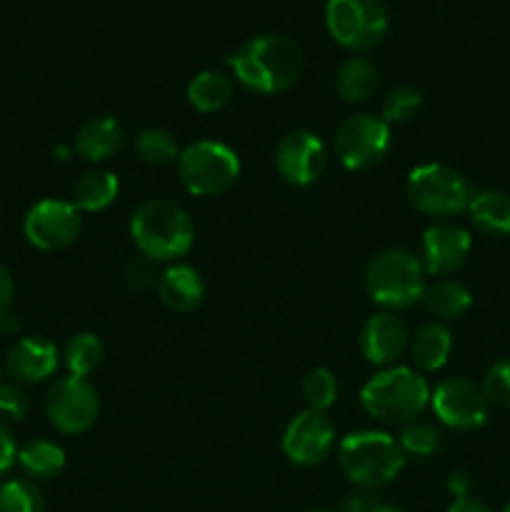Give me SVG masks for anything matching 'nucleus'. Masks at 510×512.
Returning a JSON list of instances; mask_svg holds the SVG:
<instances>
[{
    "label": "nucleus",
    "mask_w": 510,
    "mask_h": 512,
    "mask_svg": "<svg viewBox=\"0 0 510 512\" xmlns=\"http://www.w3.org/2000/svg\"><path fill=\"white\" fill-rule=\"evenodd\" d=\"M135 155L140 163L153 165V168H163L178 160L180 148L175 143L173 135L163 128H145L135 138Z\"/></svg>",
    "instance_id": "28"
},
{
    "label": "nucleus",
    "mask_w": 510,
    "mask_h": 512,
    "mask_svg": "<svg viewBox=\"0 0 510 512\" xmlns=\"http://www.w3.org/2000/svg\"><path fill=\"white\" fill-rule=\"evenodd\" d=\"M155 283H158V278H155V260L140 255V258L130 260V263L125 265V285H128L133 293H143V290L153 288Z\"/></svg>",
    "instance_id": "35"
},
{
    "label": "nucleus",
    "mask_w": 510,
    "mask_h": 512,
    "mask_svg": "<svg viewBox=\"0 0 510 512\" xmlns=\"http://www.w3.org/2000/svg\"><path fill=\"white\" fill-rule=\"evenodd\" d=\"M303 400L308 410L325 413L338 400V380L328 368H313L303 378Z\"/></svg>",
    "instance_id": "32"
},
{
    "label": "nucleus",
    "mask_w": 510,
    "mask_h": 512,
    "mask_svg": "<svg viewBox=\"0 0 510 512\" xmlns=\"http://www.w3.org/2000/svg\"><path fill=\"white\" fill-rule=\"evenodd\" d=\"M445 512H493V510H490L483 500L465 498V500H453V505H450Z\"/></svg>",
    "instance_id": "40"
},
{
    "label": "nucleus",
    "mask_w": 510,
    "mask_h": 512,
    "mask_svg": "<svg viewBox=\"0 0 510 512\" xmlns=\"http://www.w3.org/2000/svg\"><path fill=\"white\" fill-rule=\"evenodd\" d=\"M178 178L193 195H220L235 185L240 175V158L220 140H198L180 150Z\"/></svg>",
    "instance_id": "6"
},
{
    "label": "nucleus",
    "mask_w": 510,
    "mask_h": 512,
    "mask_svg": "<svg viewBox=\"0 0 510 512\" xmlns=\"http://www.w3.org/2000/svg\"><path fill=\"white\" fill-rule=\"evenodd\" d=\"M405 195L410 205L430 218H450L468 210L473 190L455 168L443 163H425L410 170Z\"/></svg>",
    "instance_id": "7"
},
{
    "label": "nucleus",
    "mask_w": 510,
    "mask_h": 512,
    "mask_svg": "<svg viewBox=\"0 0 510 512\" xmlns=\"http://www.w3.org/2000/svg\"><path fill=\"white\" fill-rule=\"evenodd\" d=\"M420 110H423V95H420V90L410 88V85H395L383 98L380 118L388 125H403L418 118Z\"/></svg>",
    "instance_id": "29"
},
{
    "label": "nucleus",
    "mask_w": 510,
    "mask_h": 512,
    "mask_svg": "<svg viewBox=\"0 0 510 512\" xmlns=\"http://www.w3.org/2000/svg\"><path fill=\"white\" fill-rule=\"evenodd\" d=\"M118 190V175L110 173V170L95 168L80 175L78 183L73 185V200L70 203L80 213H98V210H105L118 198Z\"/></svg>",
    "instance_id": "23"
},
{
    "label": "nucleus",
    "mask_w": 510,
    "mask_h": 512,
    "mask_svg": "<svg viewBox=\"0 0 510 512\" xmlns=\"http://www.w3.org/2000/svg\"><path fill=\"white\" fill-rule=\"evenodd\" d=\"M335 445L333 420L318 410H303L288 423L283 433V453L290 463L313 468L320 465Z\"/></svg>",
    "instance_id": "13"
},
{
    "label": "nucleus",
    "mask_w": 510,
    "mask_h": 512,
    "mask_svg": "<svg viewBox=\"0 0 510 512\" xmlns=\"http://www.w3.org/2000/svg\"><path fill=\"white\" fill-rule=\"evenodd\" d=\"M408 345V325H405L398 315L390 313V310L370 315V318L365 320L363 330H360V353H363V358L373 365L390 368V365H395V360L403 358Z\"/></svg>",
    "instance_id": "16"
},
{
    "label": "nucleus",
    "mask_w": 510,
    "mask_h": 512,
    "mask_svg": "<svg viewBox=\"0 0 510 512\" xmlns=\"http://www.w3.org/2000/svg\"><path fill=\"white\" fill-rule=\"evenodd\" d=\"M503 512H510V503H508V505H505V508H503Z\"/></svg>",
    "instance_id": "42"
},
{
    "label": "nucleus",
    "mask_w": 510,
    "mask_h": 512,
    "mask_svg": "<svg viewBox=\"0 0 510 512\" xmlns=\"http://www.w3.org/2000/svg\"><path fill=\"white\" fill-rule=\"evenodd\" d=\"M18 465L33 480H53L65 468V450L50 440H30L18 448Z\"/></svg>",
    "instance_id": "26"
},
{
    "label": "nucleus",
    "mask_w": 510,
    "mask_h": 512,
    "mask_svg": "<svg viewBox=\"0 0 510 512\" xmlns=\"http://www.w3.org/2000/svg\"><path fill=\"white\" fill-rule=\"evenodd\" d=\"M480 390H483L490 408L510 410V358H503L490 365Z\"/></svg>",
    "instance_id": "33"
},
{
    "label": "nucleus",
    "mask_w": 510,
    "mask_h": 512,
    "mask_svg": "<svg viewBox=\"0 0 510 512\" xmlns=\"http://www.w3.org/2000/svg\"><path fill=\"white\" fill-rule=\"evenodd\" d=\"M470 223L490 238L510 235V195L505 190H480L473 193L468 205Z\"/></svg>",
    "instance_id": "20"
},
{
    "label": "nucleus",
    "mask_w": 510,
    "mask_h": 512,
    "mask_svg": "<svg viewBox=\"0 0 510 512\" xmlns=\"http://www.w3.org/2000/svg\"><path fill=\"white\" fill-rule=\"evenodd\" d=\"M430 408L435 418L450 430H478L488 423V400L480 385L468 378H445L430 390Z\"/></svg>",
    "instance_id": "11"
},
{
    "label": "nucleus",
    "mask_w": 510,
    "mask_h": 512,
    "mask_svg": "<svg viewBox=\"0 0 510 512\" xmlns=\"http://www.w3.org/2000/svg\"><path fill=\"white\" fill-rule=\"evenodd\" d=\"M45 415L50 425L65 435L85 433L100 415V395L88 378H60L45 395Z\"/></svg>",
    "instance_id": "9"
},
{
    "label": "nucleus",
    "mask_w": 510,
    "mask_h": 512,
    "mask_svg": "<svg viewBox=\"0 0 510 512\" xmlns=\"http://www.w3.org/2000/svg\"><path fill=\"white\" fill-rule=\"evenodd\" d=\"M103 355V340L95 333H75L73 338L65 343L63 350L65 368H68L70 375H75V378H88V375L103 363Z\"/></svg>",
    "instance_id": "27"
},
{
    "label": "nucleus",
    "mask_w": 510,
    "mask_h": 512,
    "mask_svg": "<svg viewBox=\"0 0 510 512\" xmlns=\"http://www.w3.org/2000/svg\"><path fill=\"white\" fill-rule=\"evenodd\" d=\"M123 140V125L115 118H110V115H98V118H90L78 130V135H75V150L88 163H105V160H110L123 148Z\"/></svg>",
    "instance_id": "19"
},
{
    "label": "nucleus",
    "mask_w": 510,
    "mask_h": 512,
    "mask_svg": "<svg viewBox=\"0 0 510 512\" xmlns=\"http://www.w3.org/2000/svg\"><path fill=\"white\" fill-rule=\"evenodd\" d=\"M15 463H18V445H15V438L8 425L0 420V475L8 473Z\"/></svg>",
    "instance_id": "37"
},
{
    "label": "nucleus",
    "mask_w": 510,
    "mask_h": 512,
    "mask_svg": "<svg viewBox=\"0 0 510 512\" xmlns=\"http://www.w3.org/2000/svg\"><path fill=\"white\" fill-rule=\"evenodd\" d=\"M340 470L363 490L393 483L405 468V453L398 440L380 430H360L343 438L338 448Z\"/></svg>",
    "instance_id": "4"
},
{
    "label": "nucleus",
    "mask_w": 510,
    "mask_h": 512,
    "mask_svg": "<svg viewBox=\"0 0 510 512\" xmlns=\"http://www.w3.org/2000/svg\"><path fill=\"white\" fill-rule=\"evenodd\" d=\"M325 165H328V148L320 135L310 130H290L275 148V168L290 185L303 188L315 183L325 173Z\"/></svg>",
    "instance_id": "14"
},
{
    "label": "nucleus",
    "mask_w": 510,
    "mask_h": 512,
    "mask_svg": "<svg viewBox=\"0 0 510 512\" xmlns=\"http://www.w3.org/2000/svg\"><path fill=\"white\" fill-rule=\"evenodd\" d=\"M398 443L403 448L405 455H415V458H430L440 450L443 445V435L435 428L433 423H425V420H415V423L403 425L398 435Z\"/></svg>",
    "instance_id": "31"
},
{
    "label": "nucleus",
    "mask_w": 510,
    "mask_h": 512,
    "mask_svg": "<svg viewBox=\"0 0 510 512\" xmlns=\"http://www.w3.org/2000/svg\"><path fill=\"white\" fill-rule=\"evenodd\" d=\"M360 403L365 413L380 423L408 425L430 405V385L418 370L390 365L363 385Z\"/></svg>",
    "instance_id": "3"
},
{
    "label": "nucleus",
    "mask_w": 510,
    "mask_h": 512,
    "mask_svg": "<svg viewBox=\"0 0 510 512\" xmlns=\"http://www.w3.org/2000/svg\"><path fill=\"white\" fill-rule=\"evenodd\" d=\"M0 385H3V383H0Z\"/></svg>",
    "instance_id": "44"
},
{
    "label": "nucleus",
    "mask_w": 510,
    "mask_h": 512,
    "mask_svg": "<svg viewBox=\"0 0 510 512\" xmlns=\"http://www.w3.org/2000/svg\"><path fill=\"white\" fill-rule=\"evenodd\" d=\"M378 65L365 55H353L335 73V90L345 103H368L378 93Z\"/></svg>",
    "instance_id": "21"
},
{
    "label": "nucleus",
    "mask_w": 510,
    "mask_h": 512,
    "mask_svg": "<svg viewBox=\"0 0 510 512\" xmlns=\"http://www.w3.org/2000/svg\"><path fill=\"white\" fill-rule=\"evenodd\" d=\"M83 220L80 210L68 200L45 198L25 213L23 233L38 250H63L78 240Z\"/></svg>",
    "instance_id": "12"
},
{
    "label": "nucleus",
    "mask_w": 510,
    "mask_h": 512,
    "mask_svg": "<svg viewBox=\"0 0 510 512\" xmlns=\"http://www.w3.org/2000/svg\"><path fill=\"white\" fill-rule=\"evenodd\" d=\"M160 303L173 313H190L205 298V280L193 265L175 263L155 283Z\"/></svg>",
    "instance_id": "18"
},
{
    "label": "nucleus",
    "mask_w": 510,
    "mask_h": 512,
    "mask_svg": "<svg viewBox=\"0 0 510 512\" xmlns=\"http://www.w3.org/2000/svg\"><path fill=\"white\" fill-rule=\"evenodd\" d=\"M343 512H405L398 505H390L385 500H380L378 495L370 493V490H363V493H353L345 500Z\"/></svg>",
    "instance_id": "36"
},
{
    "label": "nucleus",
    "mask_w": 510,
    "mask_h": 512,
    "mask_svg": "<svg viewBox=\"0 0 510 512\" xmlns=\"http://www.w3.org/2000/svg\"><path fill=\"white\" fill-rule=\"evenodd\" d=\"M308 512H330V510H308Z\"/></svg>",
    "instance_id": "43"
},
{
    "label": "nucleus",
    "mask_w": 510,
    "mask_h": 512,
    "mask_svg": "<svg viewBox=\"0 0 510 512\" xmlns=\"http://www.w3.org/2000/svg\"><path fill=\"white\" fill-rule=\"evenodd\" d=\"M425 303V308L435 315V318L443 320H455L460 315H465L473 305V295L458 280H435L433 285H425V293L420 298Z\"/></svg>",
    "instance_id": "25"
},
{
    "label": "nucleus",
    "mask_w": 510,
    "mask_h": 512,
    "mask_svg": "<svg viewBox=\"0 0 510 512\" xmlns=\"http://www.w3.org/2000/svg\"><path fill=\"white\" fill-rule=\"evenodd\" d=\"M473 238L465 228L455 223H435L425 230L420 263L430 275H450L460 270L468 260Z\"/></svg>",
    "instance_id": "15"
},
{
    "label": "nucleus",
    "mask_w": 510,
    "mask_h": 512,
    "mask_svg": "<svg viewBox=\"0 0 510 512\" xmlns=\"http://www.w3.org/2000/svg\"><path fill=\"white\" fill-rule=\"evenodd\" d=\"M233 98V78L223 70H203L188 83V103L198 113H218Z\"/></svg>",
    "instance_id": "24"
},
{
    "label": "nucleus",
    "mask_w": 510,
    "mask_h": 512,
    "mask_svg": "<svg viewBox=\"0 0 510 512\" xmlns=\"http://www.w3.org/2000/svg\"><path fill=\"white\" fill-rule=\"evenodd\" d=\"M30 413V398L18 383L0 385V418L3 420H23Z\"/></svg>",
    "instance_id": "34"
},
{
    "label": "nucleus",
    "mask_w": 510,
    "mask_h": 512,
    "mask_svg": "<svg viewBox=\"0 0 510 512\" xmlns=\"http://www.w3.org/2000/svg\"><path fill=\"white\" fill-rule=\"evenodd\" d=\"M408 350L415 368L423 373H435L448 363L450 350H453V335L443 323H425L423 328L415 330Z\"/></svg>",
    "instance_id": "22"
},
{
    "label": "nucleus",
    "mask_w": 510,
    "mask_h": 512,
    "mask_svg": "<svg viewBox=\"0 0 510 512\" xmlns=\"http://www.w3.org/2000/svg\"><path fill=\"white\" fill-rule=\"evenodd\" d=\"M445 488H448V493L453 495V500H465V498H473V478H470V473H465V470H455V473L448 475V480H445Z\"/></svg>",
    "instance_id": "38"
},
{
    "label": "nucleus",
    "mask_w": 510,
    "mask_h": 512,
    "mask_svg": "<svg viewBox=\"0 0 510 512\" xmlns=\"http://www.w3.org/2000/svg\"><path fill=\"white\" fill-rule=\"evenodd\" d=\"M58 363V348H55L53 340L43 338V335H28V338L15 340L8 358H5L8 375L18 385L43 383V380H48L58 370Z\"/></svg>",
    "instance_id": "17"
},
{
    "label": "nucleus",
    "mask_w": 510,
    "mask_h": 512,
    "mask_svg": "<svg viewBox=\"0 0 510 512\" xmlns=\"http://www.w3.org/2000/svg\"><path fill=\"white\" fill-rule=\"evenodd\" d=\"M425 285L423 263L405 248L383 250L365 268V290L385 310L410 308L423 298Z\"/></svg>",
    "instance_id": "5"
},
{
    "label": "nucleus",
    "mask_w": 510,
    "mask_h": 512,
    "mask_svg": "<svg viewBox=\"0 0 510 512\" xmlns=\"http://www.w3.org/2000/svg\"><path fill=\"white\" fill-rule=\"evenodd\" d=\"M325 25L335 43L365 53L383 43L390 18L383 0H328Z\"/></svg>",
    "instance_id": "8"
},
{
    "label": "nucleus",
    "mask_w": 510,
    "mask_h": 512,
    "mask_svg": "<svg viewBox=\"0 0 510 512\" xmlns=\"http://www.w3.org/2000/svg\"><path fill=\"white\" fill-rule=\"evenodd\" d=\"M0 323H3V333H18V328H20V323L15 320V315H3V318H0Z\"/></svg>",
    "instance_id": "41"
},
{
    "label": "nucleus",
    "mask_w": 510,
    "mask_h": 512,
    "mask_svg": "<svg viewBox=\"0 0 510 512\" xmlns=\"http://www.w3.org/2000/svg\"><path fill=\"white\" fill-rule=\"evenodd\" d=\"M15 298V283H13V275L5 265H0V318L8 315L10 305H13Z\"/></svg>",
    "instance_id": "39"
},
{
    "label": "nucleus",
    "mask_w": 510,
    "mask_h": 512,
    "mask_svg": "<svg viewBox=\"0 0 510 512\" xmlns=\"http://www.w3.org/2000/svg\"><path fill=\"white\" fill-rule=\"evenodd\" d=\"M0 512H45L43 493L33 480H8L0 485Z\"/></svg>",
    "instance_id": "30"
},
{
    "label": "nucleus",
    "mask_w": 510,
    "mask_h": 512,
    "mask_svg": "<svg viewBox=\"0 0 510 512\" xmlns=\"http://www.w3.org/2000/svg\"><path fill=\"white\" fill-rule=\"evenodd\" d=\"M130 235L140 255L168 263L178 260L193 248L195 225L188 210L168 198H150L130 215Z\"/></svg>",
    "instance_id": "2"
},
{
    "label": "nucleus",
    "mask_w": 510,
    "mask_h": 512,
    "mask_svg": "<svg viewBox=\"0 0 510 512\" xmlns=\"http://www.w3.org/2000/svg\"><path fill=\"white\" fill-rule=\"evenodd\" d=\"M390 125L380 115L355 113L335 130V153L348 170H370L388 155Z\"/></svg>",
    "instance_id": "10"
},
{
    "label": "nucleus",
    "mask_w": 510,
    "mask_h": 512,
    "mask_svg": "<svg viewBox=\"0 0 510 512\" xmlns=\"http://www.w3.org/2000/svg\"><path fill=\"white\" fill-rule=\"evenodd\" d=\"M228 63L245 88L273 95L298 83L303 73V50L288 35L263 33L240 45Z\"/></svg>",
    "instance_id": "1"
}]
</instances>
